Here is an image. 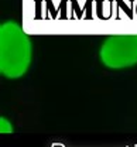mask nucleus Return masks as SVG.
<instances>
[{"label": "nucleus", "mask_w": 137, "mask_h": 147, "mask_svg": "<svg viewBox=\"0 0 137 147\" xmlns=\"http://www.w3.org/2000/svg\"><path fill=\"white\" fill-rule=\"evenodd\" d=\"M105 67L122 69L137 64V34H115L107 37L99 51Z\"/></svg>", "instance_id": "f03ea898"}, {"label": "nucleus", "mask_w": 137, "mask_h": 147, "mask_svg": "<svg viewBox=\"0 0 137 147\" xmlns=\"http://www.w3.org/2000/svg\"><path fill=\"white\" fill-rule=\"evenodd\" d=\"M31 40L19 23L6 21L0 27V72L16 79L27 72L31 64Z\"/></svg>", "instance_id": "f257e3e1"}, {"label": "nucleus", "mask_w": 137, "mask_h": 147, "mask_svg": "<svg viewBox=\"0 0 137 147\" xmlns=\"http://www.w3.org/2000/svg\"><path fill=\"white\" fill-rule=\"evenodd\" d=\"M0 131H1V133H10V131H13L11 123H10L6 117H1V119H0Z\"/></svg>", "instance_id": "7ed1b4c3"}]
</instances>
